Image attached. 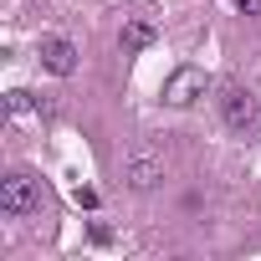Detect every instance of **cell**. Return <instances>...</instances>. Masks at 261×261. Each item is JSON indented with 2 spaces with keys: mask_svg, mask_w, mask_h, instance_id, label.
I'll use <instances>...</instances> for the list:
<instances>
[{
  "mask_svg": "<svg viewBox=\"0 0 261 261\" xmlns=\"http://www.w3.org/2000/svg\"><path fill=\"white\" fill-rule=\"evenodd\" d=\"M41 205V195H36V179L31 174H6V179H0V210H6V215H31Z\"/></svg>",
  "mask_w": 261,
  "mask_h": 261,
  "instance_id": "cell-1",
  "label": "cell"
},
{
  "mask_svg": "<svg viewBox=\"0 0 261 261\" xmlns=\"http://www.w3.org/2000/svg\"><path fill=\"white\" fill-rule=\"evenodd\" d=\"M205 87H210V77L200 67H174L169 82H164V102L169 108H190L195 97H205Z\"/></svg>",
  "mask_w": 261,
  "mask_h": 261,
  "instance_id": "cell-2",
  "label": "cell"
},
{
  "mask_svg": "<svg viewBox=\"0 0 261 261\" xmlns=\"http://www.w3.org/2000/svg\"><path fill=\"white\" fill-rule=\"evenodd\" d=\"M123 174H128V185H134V190H154V185L164 179V154H159V149H149V144H139L134 154H128Z\"/></svg>",
  "mask_w": 261,
  "mask_h": 261,
  "instance_id": "cell-3",
  "label": "cell"
},
{
  "mask_svg": "<svg viewBox=\"0 0 261 261\" xmlns=\"http://www.w3.org/2000/svg\"><path fill=\"white\" fill-rule=\"evenodd\" d=\"M220 118L236 128V134H246V128L256 123V97H251L246 87H236V82H230V87L220 92Z\"/></svg>",
  "mask_w": 261,
  "mask_h": 261,
  "instance_id": "cell-4",
  "label": "cell"
},
{
  "mask_svg": "<svg viewBox=\"0 0 261 261\" xmlns=\"http://www.w3.org/2000/svg\"><path fill=\"white\" fill-rule=\"evenodd\" d=\"M41 67H46L51 77H72V72H77V46H72L67 36H46V41H41Z\"/></svg>",
  "mask_w": 261,
  "mask_h": 261,
  "instance_id": "cell-5",
  "label": "cell"
},
{
  "mask_svg": "<svg viewBox=\"0 0 261 261\" xmlns=\"http://www.w3.org/2000/svg\"><path fill=\"white\" fill-rule=\"evenodd\" d=\"M154 41H159V31L149 21H123V31H118V46L123 51H149Z\"/></svg>",
  "mask_w": 261,
  "mask_h": 261,
  "instance_id": "cell-6",
  "label": "cell"
},
{
  "mask_svg": "<svg viewBox=\"0 0 261 261\" xmlns=\"http://www.w3.org/2000/svg\"><path fill=\"white\" fill-rule=\"evenodd\" d=\"M72 200H77L82 210H97V190H92V185H77V190H72Z\"/></svg>",
  "mask_w": 261,
  "mask_h": 261,
  "instance_id": "cell-7",
  "label": "cell"
},
{
  "mask_svg": "<svg viewBox=\"0 0 261 261\" xmlns=\"http://www.w3.org/2000/svg\"><path fill=\"white\" fill-rule=\"evenodd\" d=\"M6 108H11V113H26V108H31V92H21V87L6 92Z\"/></svg>",
  "mask_w": 261,
  "mask_h": 261,
  "instance_id": "cell-8",
  "label": "cell"
},
{
  "mask_svg": "<svg viewBox=\"0 0 261 261\" xmlns=\"http://www.w3.org/2000/svg\"><path fill=\"white\" fill-rule=\"evenodd\" d=\"M241 6V16H261V0H236Z\"/></svg>",
  "mask_w": 261,
  "mask_h": 261,
  "instance_id": "cell-9",
  "label": "cell"
}]
</instances>
